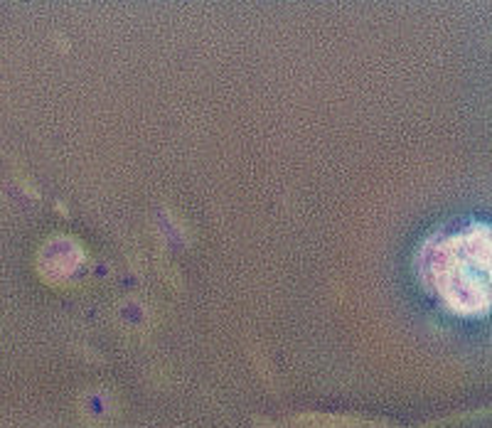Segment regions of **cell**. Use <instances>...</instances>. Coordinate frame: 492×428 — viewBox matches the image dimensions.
Wrapping results in <instances>:
<instances>
[{
	"instance_id": "6da1fadb",
	"label": "cell",
	"mask_w": 492,
	"mask_h": 428,
	"mask_svg": "<svg viewBox=\"0 0 492 428\" xmlns=\"http://www.w3.org/2000/svg\"><path fill=\"white\" fill-rule=\"evenodd\" d=\"M490 241L487 229L465 231L448 239L436 248L433 281L438 293L458 313H485L487 310V269H490Z\"/></svg>"
}]
</instances>
